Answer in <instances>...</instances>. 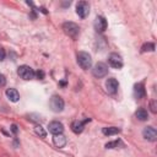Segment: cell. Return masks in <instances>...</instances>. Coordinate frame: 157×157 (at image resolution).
Returning a JSON list of instances; mask_svg holds the SVG:
<instances>
[{"instance_id":"obj_1","label":"cell","mask_w":157,"mask_h":157,"mask_svg":"<svg viewBox=\"0 0 157 157\" xmlns=\"http://www.w3.org/2000/svg\"><path fill=\"white\" fill-rule=\"evenodd\" d=\"M63 31L65 32V34H67L72 39H76L78 33H80V27L74 22H64L63 23Z\"/></svg>"},{"instance_id":"obj_2","label":"cell","mask_w":157,"mask_h":157,"mask_svg":"<svg viewBox=\"0 0 157 157\" xmlns=\"http://www.w3.org/2000/svg\"><path fill=\"white\" fill-rule=\"evenodd\" d=\"M77 64L80 65L81 69L83 70H87L91 67L92 65V59H91V55L86 52H80L77 54Z\"/></svg>"},{"instance_id":"obj_3","label":"cell","mask_w":157,"mask_h":157,"mask_svg":"<svg viewBox=\"0 0 157 157\" xmlns=\"http://www.w3.org/2000/svg\"><path fill=\"white\" fill-rule=\"evenodd\" d=\"M17 75L23 80H32L34 78V70L28 65H21L17 67Z\"/></svg>"},{"instance_id":"obj_4","label":"cell","mask_w":157,"mask_h":157,"mask_svg":"<svg viewBox=\"0 0 157 157\" xmlns=\"http://www.w3.org/2000/svg\"><path fill=\"white\" fill-rule=\"evenodd\" d=\"M49 105H50V108H52L53 112L59 113V112H61V110L64 109L65 103H64V99H63L61 97H59V96H53V97L50 98V101H49Z\"/></svg>"},{"instance_id":"obj_5","label":"cell","mask_w":157,"mask_h":157,"mask_svg":"<svg viewBox=\"0 0 157 157\" xmlns=\"http://www.w3.org/2000/svg\"><path fill=\"white\" fill-rule=\"evenodd\" d=\"M92 74H93L94 77H98V78L104 77L108 74V66H107V64H104V63H97L93 66V69H92Z\"/></svg>"},{"instance_id":"obj_6","label":"cell","mask_w":157,"mask_h":157,"mask_svg":"<svg viewBox=\"0 0 157 157\" xmlns=\"http://www.w3.org/2000/svg\"><path fill=\"white\" fill-rule=\"evenodd\" d=\"M90 12V5L87 1H78L76 4V13L78 15V17L85 18Z\"/></svg>"},{"instance_id":"obj_7","label":"cell","mask_w":157,"mask_h":157,"mask_svg":"<svg viewBox=\"0 0 157 157\" xmlns=\"http://www.w3.org/2000/svg\"><path fill=\"white\" fill-rule=\"evenodd\" d=\"M108 63H109V65H110L112 67H114V69H120V67L123 66L121 56L118 55L117 53L109 54V56H108Z\"/></svg>"},{"instance_id":"obj_8","label":"cell","mask_w":157,"mask_h":157,"mask_svg":"<svg viewBox=\"0 0 157 157\" xmlns=\"http://www.w3.org/2000/svg\"><path fill=\"white\" fill-rule=\"evenodd\" d=\"M93 26H94V29L97 32H104L107 29V27H108V22L103 16H97L96 20H94Z\"/></svg>"},{"instance_id":"obj_9","label":"cell","mask_w":157,"mask_h":157,"mask_svg":"<svg viewBox=\"0 0 157 157\" xmlns=\"http://www.w3.org/2000/svg\"><path fill=\"white\" fill-rule=\"evenodd\" d=\"M118 87H119V82L114 77H110L105 81V90L109 94H115L118 91Z\"/></svg>"},{"instance_id":"obj_10","label":"cell","mask_w":157,"mask_h":157,"mask_svg":"<svg viewBox=\"0 0 157 157\" xmlns=\"http://www.w3.org/2000/svg\"><path fill=\"white\" fill-rule=\"evenodd\" d=\"M142 136L148 140V141H156L157 140V131L153 126H146L144 130H142Z\"/></svg>"},{"instance_id":"obj_11","label":"cell","mask_w":157,"mask_h":157,"mask_svg":"<svg viewBox=\"0 0 157 157\" xmlns=\"http://www.w3.org/2000/svg\"><path fill=\"white\" fill-rule=\"evenodd\" d=\"M48 129H49V132H52L53 135H59V134H63L64 131V125L60 123V121H50L49 125H48Z\"/></svg>"},{"instance_id":"obj_12","label":"cell","mask_w":157,"mask_h":157,"mask_svg":"<svg viewBox=\"0 0 157 157\" xmlns=\"http://www.w3.org/2000/svg\"><path fill=\"white\" fill-rule=\"evenodd\" d=\"M90 121V118L85 119V120H74L71 123V130L75 132V134H81L83 131V128H85V124Z\"/></svg>"},{"instance_id":"obj_13","label":"cell","mask_w":157,"mask_h":157,"mask_svg":"<svg viewBox=\"0 0 157 157\" xmlns=\"http://www.w3.org/2000/svg\"><path fill=\"white\" fill-rule=\"evenodd\" d=\"M145 94H146V90H145L144 83L142 82L135 83V86H134V96H135V98L141 99V98L145 97Z\"/></svg>"},{"instance_id":"obj_14","label":"cell","mask_w":157,"mask_h":157,"mask_svg":"<svg viewBox=\"0 0 157 157\" xmlns=\"http://www.w3.org/2000/svg\"><path fill=\"white\" fill-rule=\"evenodd\" d=\"M53 144H54L56 147L61 148V147H64V146L66 145V137H65L63 134L54 135V136H53Z\"/></svg>"},{"instance_id":"obj_15","label":"cell","mask_w":157,"mask_h":157,"mask_svg":"<svg viewBox=\"0 0 157 157\" xmlns=\"http://www.w3.org/2000/svg\"><path fill=\"white\" fill-rule=\"evenodd\" d=\"M6 96L11 102H17L20 99V93L17 92L16 88H7L6 90Z\"/></svg>"},{"instance_id":"obj_16","label":"cell","mask_w":157,"mask_h":157,"mask_svg":"<svg viewBox=\"0 0 157 157\" xmlns=\"http://www.w3.org/2000/svg\"><path fill=\"white\" fill-rule=\"evenodd\" d=\"M135 117H136L139 120H141V121H145V120H147V119H148L147 110H146L145 108H142V107L137 108V110L135 112Z\"/></svg>"},{"instance_id":"obj_17","label":"cell","mask_w":157,"mask_h":157,"mask_svg":"<svg viewBox=\"0 0 157 157\" xmlns=\"http://www.w3.org/2000/svg\"><path fill=\"white\" fill-rule=\"evenodd\" d=\"M102 132L105 136H112V135L119 134L120 132V129L119 128H115V126H107V128H103L102 129Z\"/></svg>"},{"instance_id":"obj_18","label":"cell","mask_w":157,"mask_h":157,"mask_svg":"<svg viewBox=\"0 0 157 157\" xmlns=\"http://www.w3.org/2000/svg\"><path fill=\"white\" fill-rule=\"evenodd\" d=\"M119 146H123V142L120 140H115V141H110L105 144V148H117Z\"/></svg>"},{"instance_id":"obj_19","label":"cell","mask_w":157,"mask_h":157,"mask_svg":"<svg viewBox=\"0 0 157 157\" xmlns=\"http://www.w3.org/2000/svg\"><path fill=\"white\" fill-rule=\"evenodd\" d=\"M153 50H155V44H153V43H145V44L141 47V52H142V53L153 52Z\"/></svg>"},{"instance_id":"obj_20","label":"cell","mask_w":157,"mask_h":157,"mask_svg":"<svg viewBox=\"0 0 157 157\" xmlns=\"http://www.w3.org/2000/svg\"><path fill=\"white\" fill-rule=\"evenodd\" d=\"M34 131H36V134L37 135H39L40 137H45L47 136V132H45V130L40 126V125H36V128H34Z\"/></svg>"},{"instance_id":"obj_21","label":"cell","mask_w":157,"mask_h":157,"mask_svg":"<svg viewBox=\"0 0 157 157\" xmlns=\"http://www.w3.org/2000/svg\"><path fill=\"white\" fill-rule=\"evenodd\" d=\"M150 108L152 113H157V102L156 101H151L150 102Z\"/></svg>"},{"instance_id":"obj_22","label":"cell","mask_w":157,"mask_h":157,"mask_svg":"<svg viewBox=\"0 0 157 157\" xmlns=\"http://www.w3.org/2000/svg\"><path fill=\"white\" fill-rule=\"evenodd\" d=\"M5 85H6V77L2 74H0V87H2Z\"/></svg>"},{"instance_id":"obj_23","label":"cell","mask_w":157,"mask_h":157,"mask_svg":"<svg viewBox=\"0 0 157 157\" xmlns=\"http://www.w3.org/2000/svg\"><path fill=\"white\" fill-rule=\"evenodd\" d=\"M5 56H6L5 50H4L2 48H0V60H4V59H5Z\"/></svg>"},{"instance_id":"obj_24","label":"cell","mask_w":157,"mask_h":157,"mask_svg":"<svg viewBox=\"0 0 157 157\" xmlns=\"http://www.w3.org/2000/svg\"><path fill=\"white\" fill-rule=\"evenodd\" d=\"M34 76H37L38 78H43V77H44V72H43V71H37Z\"/></svg>"},{"instance_id":"obj_25","label":"cell","mask_w":157,"mask_h":157,"mask_svg":"<svg viewBox=\"0 0 157 157\" xmlns=\"http://www.w3.org/2000/svg\"><path fill=\"white\" fill-rule=\"evenodd\" d=\"M11 130H12V132H13V134H16V132H17V126L13 124V125L11 126Z\"/></svg>"}]
</instances>
